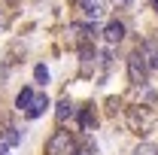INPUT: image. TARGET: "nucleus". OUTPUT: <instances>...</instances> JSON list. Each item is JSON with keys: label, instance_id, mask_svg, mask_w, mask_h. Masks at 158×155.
I'll return each instance as SVG.
<instances>
[{"label": "nucleus", "instance_id": "1", "mask_svg": "<svg viewBox=\"0 0 158 155\" xmlns=\"http://www.w3.org/2000/svg\"><path fill=\"white\" fill-rule=\"evenodd\" d=\"M46 152L49 155H73L76 152V143H73V137L67 131H55L49 137V143H46Z\"/></svg>", "mask_w": 158, "mask_h": 155}, {"label": "nucleus", "instance_id": "2", "mask_svg": "<svg viewBox=\"0 0 158 155\" xmlns=\"http://www.w3.org/2000/svg\"><path fill=\"white\" fill-rule=\"evenodd\" d=\"M128 70H131V82H134V85H143V82H146L149 67H146V61L140 58V52H134V55L128 58Z\"/></svg>", "mask_w": 158, "mask_h": 155}, {"label": "nucleus", "instance_id": "3", "mask_svg": "<svg viewBox=\"0 0 158 155\" xmlns=\"http://www.w3.org/2000/svg\"><path fill=\"white\" fill-rule=\"evenodd\" d=\"M140 58L146 61L149 70H158V40H143V46H140Z\"/></svg>", "mask_w": 158, "mask_h": 155}, {"label": "nucleus", "instance_id": "4", "mask_svg": "<svg viewBox=\"0 0 158 155\" xmlns=\"http://www.w3.org/2000/svg\"><path fill=\"white\" fill-rule=\"evenodd\" d=\"M103 40H106L110 46L122 43V40H125V24H122V21H110V24H106V31H103Z\"/></svg>", "mask_w": 158, "mask_h": 155}, {"label": "nucleus", "instance_id": "5", "mask_svg": "<svg viewBox=\"0 0 158 155\" xmlns=\"http://www.w3.org/2000/svg\"><path fill=\"white\" fill-rule=\"evenodd\" d=\"M46 107H49V97H46V94H34L31 107H27L24 113H27V119H40L43 113H46Z\"/></svg>", "mask_w": 158, "mask_h": 155}, {"label": "nucleus", "instance_id": "6", "mask_svg": "<svg viewBox=\"0 0 158 155\" xmlns=\"http://www.w3.org/2000/svg\"><path fill=\"white\" fill-rule=\"evenodd\" d=\"M82 9H85L88 19H94V21L106 12V9H103V0H82Z\"/></svg>", "mask_w": 158, "mask_h": 155}, {"label": "nucleus", "instance_id": "7", "mask_svg": "<svg viewBox=\"0 0 158 155\" xmlns=\"http://www.w3.org/2000/svg\"><path fill=\"white\" fill-rule=\"evenodd\" d=\"M67 34L76 40V43H82V40H88L91 34H94V27H88V24H70V31H67Z\"/></svg>", "mask_w": 158, "mask_h": 155}, {"label": "nucleus", "instance_id": "8", "mask_svg": "<svg viewBox=\"0 0 158 155\" xmlns=\"http://www.w3.org/2000/svg\"><path fill=\"white\" fill-rule=\"evenodd\" d=\"M79 122H82V131H94V125H98V116H94L91 110H82V113H79Z\"/></svg>", "mask_w": 158, "mask_h": 155}, {"label": "nucleus", "instance_id": "9", "mask_svg": "<svg viewBox=\"0 0 158 155\" xmlns=\"http://www.w3.org/2000/svg\"><path fill=\"white\" fill-rule=\"evenodd\" d=\"M55 116H58V122H67V119L73 116V103H70V100H61L58 110H55Z\"/></svg>", "mask_w": 158, "mask_h": 155}, {"label": "nucleus", "instance_id": "10", "mask_svg": "<svg viewBox=\"0 0 158 155\" xmlns=\"http://www.w3.org/2000/svg\"><path fill=\"white\" fill-rule=\"evenodd\" d=\"M31 100H34V91H31V88H21V94L15 97V107H19V110H27Z\"/></svg>", "mask_w": 158, "mask_h": 155}, {"label": "nucleus", "instance_id": "11", "mask_svg": "<svg viewBox=\"0 0 158 155\" xmlns=\"http://www.w3.org/2000/svg\"><path fill=\"white\" fill-rule=\"evenodd\" d=\"M34 79L46 85V82H49V67H46V64H37V67H34Z\"/></svg>", "mask_w": 158, "mask_h": 155}, {"label": "nucleus", "instance_id": "12", "mask_svg": "<svg viewBox=\"0 0 158 155\" xmlns=\"http://www.w3.org/2000/svg\"><path fill=\"white\" fill-rule=\"evenodd\" d=\"M134 155H158V146L155 143H140L137 149H134Z\"/></svg>", "mask_w": 158, "mask_h": 155}, {"label": "nucleus", "instance_id": "13", "mask_svg": "<svg viewBox=\"0 0 158 155\" xmlns=\"http://www.w3.org/2000/svg\"><path fill=\"white\" fill-rule=\"evenodd\" d=\"M3 134H6V140H9V146H19V143H21V134L15 131V128H6Z\"/></svg>", "mask_w": 158, "mask_h": 155}, {"label": "nucleus", "instance_id": "14", "mask_svg": "<svg viewBox=\"0 0 158 155\" xmlns=\"http://www.w3.org/2000/svg\"><path fill=\"white\" fill-rule=\"evenodd\" d=\"M6 149H9V140H6V134H0V155H6Z\"/></svg>", "mask_w": 158, "mask_h": 155}, {"label": "nucleus", "instance_id": "15", "mask_svg": "<svg viewBox=\"0 0 158 155\" xmlns=\"http://www.w3.org/2000/svg\"><path fill=\"white\" fill-rule=\"evenodd\" d=\"M134 0H113V6H118V9H125V6H131Z\"/></svg>", "mask_w": 158, "mask_h": 155}, {"label": "nucleus", "instance_id": "16", "mask_svg": "<svg viewBox=\"0 0 158 155\" xmlns=\"http://www.w3.org/2000/svg\"><path fill=\"white\" fill-rule=\"evenodd\" d=\"M0 27H6V15L3 12H0Z\"/></svg>", "mask_w": 158, "mask_h": 155}, {"label": "nucleus", "instance_id": "17", "mask_svg": "<svg viewBox=\"0 0 158 155\" xmlns=\"http://www.w3.org/2000/svg\"><path fill=\"white\" fill-rule=\"evenodd\" d=\"M155 9H158V0H155Z\"/></svg>", "mask_w": 158, "mask_h": 155}, {"label": "nucleus", "instance_id": "18", "mask_svg": "<svg viewBox=\"0 0 158 155\" xmlns=\"http://www.w3.org/2000/svg\"><path fill=\"white\" fill-rule=\"evenodd\" d=\"M73 155H76V152H73Z\"/></svg>", "mask_w": 158, "mask_h": 155}]
</instances>
